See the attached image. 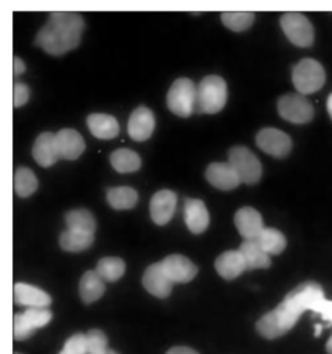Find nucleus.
<instances>
[{"mask_svg": "<svg viewBox=\"0 0 332 354\" xmlns=\"http://www.w3.org/2000/svg\"><path fill=\"white\" fill-rule=\"evenodd\" d=\"M84 29L83 17L71 11L51 12L36 35V46L53 55L65 54L79 46Z\"/></svg>", "mask_w": 332, "mask_h": 354, "instance_id": "nucleus-1", "label": "nucleus"}, {"mask_svg": "<svg viewBox=\"0 0 332 354\" xmlns=\"http://www.w3.org/2000/svg\"><path fill=\"white\" fill-rule=\"evenodd\" d=\"M304 311L297 299L289 292L274 310L264 314L256 322V329L266 339L279 337L295 326Z\"/></svg>", "mask_w": 332, "mask_h": 354, "instance_id": "nucleus-2", "label": "nucleus"}, {"mask_svg": "<svg viewBox=\"0 0 332 354\" xmlns=\"http://www.w3.org/2000/svg\"><path fill=\"white\" fill-rule=\"evenodd\" d=\"M227 101V83L221 76L209 75L198 86L196 104L203 113H217Z\"/></svg>", "mask_w": 332, "mask_h": 354, "instance_id": "nucleus-3", "label": "nucleus"}, {"mask_svg": "<svg viewBox=\"0 0 332 354\" xmlns=\"http://www.w3.org/2000/svg\"><path fill=\"white\" fill-rule=\"evenodd\" d=\"M292 83L300 94H313L324 86L325 69L318 61L303 58L292 69Z\"/></svg>", "mask_w": 332, "mask_h": 354, "instance_id": "nucleus-4", "label": "nucleus"}, {"mask_svg": "<svg viewBox=\"0 0 332 354\" xmlns=\"http://www.w3.org/2000/svg\"><path fill=\"white\" fill-rule=\"evenodd\" d=\"M198 87L194 82L187 77H178L173 82L167 91L166 102L169 109L181 118H187L192 113L194 105L196 102Z\"/></svg>", "mask_w": 332, "mask_h": 354, "instance_id": "nucleus-5", "label": "nucleus"}, {"mask_svg": "<svg viewBox=\"0 0 332 354\" xmlns=\"http://www.w3.org/2000/svg\"><path fill=\"white\" fill-rule=\"evenodd\" d=\"M288 40L296 47H310L314 43V28L310 19L300 12H286L279 18Z\"/></svg>", "mask_w": 332, "mask_h": 354, "instance_id": "nucleus-6", "label": "nucleus"}, {"mask_svg": "<svg viewBox=\"0 0 332 354\" xmlns=\"http://www.w3.org/2000/svg\"><path fill=\"white\" fill-rule=\"evenodd\" d=\"M228 162L238 173L242 183L253 185L261 177V163L259 158L246 147H232L228 152Z\"/></svg>", "mask_w": 332, "mask_h": 354, "instance_id": "nucleus-7", "label": "nucleus"}, {"mask_svg": "<svg viewBox=\"0 0 332 354\" xmlns=\"http://www.w3.org/2000/svg\"><path fill=\"white\" fill-rule=\"evenodd\" d=\"M277 108L282 119L296 124L307 123L314 116V108L311 102L300 93L282 95L277 102Z\"/></svg>", "mask_w": 332, "mask_h": 354, "instance_id": "nucleus-8", "label": "nucleus"}, {"mask_svg": "<svg viewBox=\"0 0 332 354\" xmlns=\"http://www.w3.org/2000/svg\"><path fill=\"white\" fill-rule=\"evenodd\" d=\"M53 314L47 307H29L24 313H17L14 315V339L25 340L36 329L47 325Z\"/></svg>", "mask_w": 332, "mask_h": 354, "instance_id": "nucleus-9", "label": "nucleus"}, {"mask_svg": "<svg viewBox=\"0 0 332 354\" xmlns=\"http://www.w3.org/2000/svg\"><path fill=\"white\" fill-rule=\"evenodd\" d=\"M256 144L263 152L274 158H284L292 149L290 137L282 130L274 127L261 129L256 136Z\"/></svg>", "mask_w": 332, "mask_h": 354, "instance_id": "nucleus-10", "label": "nucleus"}, {"mask_svg": "<svg viewBox=\"0 0 332 354\" xmlns=\"http://www.w3.org/2000/svg\"><path fill=\"white\" fill-rule=\"evenodd\" d=\"M160 264L173 283L190 282L198 272L196 266L183 254H170Z\"/></svg>", "mask_w": 332, "mask_h": 354, "instance_id": "nucleus-11", "label": "nucleus"}, {"mask_svg": "<svg viewBox=\"0 0 332 354\" xmlns=\"http://www.w3.org/2000/svg\"><path fill=\"white\" fill-rule=\"evenodd\" d=\"M177 196L170 189H160L152 195L149 202V214L155 224H166L174 214Z\"/></svg>", "mask_w": 332, "mask_h": 354, "instance_id": "nucleus-12", "label": "nucleus"}, {"mask_svg": "<svg viewBox=\"0 0 332 354\" xmlns=\"http://www.w3.org/2000/svg\"><path fill=\"white\" fill-rule=\"evenodd\" d=\"M206 180L216 188L223 191H230L237 188L242 181L235 171V169L230 165V162H214L210 163L206 169Z\"/></svg>", "mask_w": 332, "mask_h": 354, "instance_id": "nucleus-13", "label": "nucleus"}, {"mask_svg": "<svg viewBox=\"0 0 332 354\" xmlns=\"http://www.w3.org/2000/svg\"><path fill=\"white\" fill-rule=\"evenodd\" d=\"M155 129V116L147 106L136 108L127 122V133L134 141H145Z\"/></svg>", "mask_w": 332, "mask_h": 354, "instance_id": "nucleus-14", "label": "nucleus"}, {"mask_svg": "<svg viewBox=\"0 0 332 354\" xmlns=\"http://www.w3.org/2000/svg\"><path fill=\"white\" fill-rule=\"evenodd\" d=\"M142 285L152 296L163 299L170 295L173 282L167 277V274L165 272V270L159 261V263L151 264L145 270V272L142 275Z\"/></svg>", "mask_w": 332, "mask_h": 354, "instance_id": "nucleus-15", "label": "nucleus"}, {"mask_svg": "<svg viewBox=\"0 0 332 354\" xmlns=\"http://www.w3.org/2000/svg\"><path fill=\"white\" fill-rule=\"evenodd\" d=\"M234 223L243 239H256L264 228L261 214L250 206L241 207L234 216Z\"/></svg>", "mask_w": 332, "mask_h": 354, "instance_id": "nucleus-16", "label": "nucleus"}, {"mask_svg": "<svg viewBox=\"0 0 332 354\" xmlns=\"http://www.w3.org/2000/svg\"><path fill=\"white\" fill-rule=\"evenodd\" d=\"M55 142L59 158L68 160L79 158L86 148L82 134L73 129H61L55 134Z\"/></svg>", "mask_w": 332, "mask_h": 354, "instance_id": "nucleus-17", "label": "nucleus"}, {"mask_svg": "<svg viewBox=\"0 0 332 354\" xmlns=\"http://www.w3.org/2000/svg\"><path fill=\"white\" fill-rule=\"evenodd\" d=\"M14 300L18 306L22 307H48L51 304V297L48 293L42 290L37 286L17 282L14 285Z\"/></svg>", "mask_w": 332, "mask_h": 354, "instance_id": "nucleus-18", "label": "nucleus"}, {"mask_svg": "<svg viewBox=\"0 0 332 354\" xmlns=\"http://www.w3.org/2000/svg\"><path fill=\"white\" fill-rule=\"evenodd\" d=\"M32 155L40 166L43 167L53 166L59 159V153L55 142V134L50 131L39 134L37 138L35 140Z\"/></svg>", "mask_w": 332, "mask_h": 354, "instance_id": "nucleus-19", "label": "nucleus"}, {"mask_svg": "<svg viewBox=\"0 0 332 354\" xmlns=\"http://www.w3.org/2000/svg\"><path fill=\"white\" fill-rule=\"evenodd\" d=\"M216 271L224 279H234L241 275L246 268V261L242 253L238 250H227L221 253L214 261Z\"/></svg>", "mask_w": 332, "mask_h": 354, "instance_id": "nucleus-20", "label": "nucleus"}, {"mask_svg": "<svg viewBox=\"0 0 332 354\" xmlns=\"http://www.w3.org/2000/svg\"><path fill=\"white\" fill-rule=\"evenodd\" d=\"M184 218L188 230L192 234H201L209 225V212L201 199L185 201Z\"/></svg>", "mask_w": 332, "mask_h": 354, "instance_id": "nucleus-21", "label": "nucleus"}, {"mask_svg": "<svg viewBox=\"0 0 332 354\" xmlns=\"http://www.w3.org/2000/svg\"><path fill=\"white\" fill-rule=\"evenodd\" d=\"M87 127L90 133L101 140H109L118 136L119 123L108 113H91L87 116Z\"/></svg>", "mask_w": 332, "mask_h": 354, "instance_id": "nucleus-22", "label": "nucleus"}, {"mask_svg": "<svg viewBox=\"0 0 332 354\" xmlns=\"http://www.w3.org/2000/svg\"><path fill=\"white\" fill-rule=\"evenodd\" d=\"M104 279L98 275V272L94 271H86L79 282V293L80 297L84 303L90 304L95 300H98L105 290V285H104Z\"/></svg>", "mask_w": 332, "mask_h": 354, "instance_id": "nucleus-23", "label": "nucleus"}, {"mask_svg": "<svg viewBox=\"0 0 332 354\" xmlns=\"http://www.w3.org/2000/svg\"><path fill=\"white\" fill-rule=\"evenodd\" d=\"M239 252L242 253L248 268H267L270 267V254L260 246L257 239H245L241 246Z\"/></svg>", "mask_w": 332, "mask_h": 354, "instance_id": "nucleus-24", "label": "nucleus"}, {"mask_svg": "<svg viewBox=\"0 0 332 354\" xmlns=\"http://www.w3.org/2000/svg\"><path fill=\"white\" fill-rule=\"evenodd\" d=\"M112 167L119 173H131L140 169L141 159L137 152L127 149V148H119L113 151L109 156Z\"/></svg>", "mask_w": 332, "mask_h": 354, "instance_id": "nucleus-25", "label": "nucleus"}, {"mask_svg": "<svg viewBox=\"0 0 332 354\" xmlns=\"http://www.w3.org/2000/svg\"><path fill=\"white\" fill-rule=\"evenodd\" d=\"M94 241L93 234L76 230H65L59 236V245L66 252H82L87 249Z\"/></svg>", "mask_w": 332, "mask_h": 354, "instance_id": "nucleus-26", "label": "nucleus"}, {"mask_svg": "<svg viewBox=\"0 0 332 354\" xmlns=\"http://www.w3.org/2000/svg\"><path fill=\"white\" fill-rule=\"evenodd\" d=\"M107 201L113 209L124 210L136 206L138 201V195H137V191L133 189L131 187H115L108 189Z\"/></svg>", "mask_w": 332, "mask_h": 354, "instance_id": "nucleus-27", "label": "nucleus"}, {"mask_svg": "<svg viewBox=\"0 0 332 354\" xmlns=\"http://www.w3.org/2000/svg\"><path fill=\"white\" fill-rule=\"evenodd\" d=\"M65 223L68 228L94 234L95 231V218L86 209H75L65 214Z\"/></svg>", "mask_w": 332, "mask_h": 354, "instance_id": "nucleus-28", "label": "nucleus"}, {"mask_svg": "<svg viewBox=\"0 0 332 354\" xmlns=\"http://www.w3.org/2000/svg\"><path fill=\"white\" fill-rule=\"evenodd\" d=\"M126 270V264L120 257H102L95 266V271L105 282L118 281Z\"/></svg>", "mask_w": 332, "mask_h": 354, "instance_id": "nucleus-29", "label": "nucleus"}, {"mask_svg": "<svg viewBox=\"0 0 332 354\" xmlns=\"http://www.w3.org/2000/svg\"><path fill=\"white\" fill-rule=\"evenodd\" d=\"M256 239L268 254H279L286 246V239L284 234L270 227H264Z\"/></svg>", "mask_w": 332, "mask_h": 354, "instance_id": "nucleus-30", "label": "nucleus"}, {"mask_svg": "<svg viewBox=\"0 0 332 354\" xmlns=\"http://www.w3.org/2000/svg\"><path fill=\"white\" fill-rule=\"evenodd\" d=\"M37 188V178L29 167H18L14 176V189L21 198L32 195Z\"/></svg>", "mask_w": 332, "mask_h": 354, "instance_id": "nucleus-31", "label": "nucleus"}, {"mask_svg": "<svg viewBox=\"0 0 332 354\" xmlns=\"http://www.w3.org/2000/svg\"><path fill=\"white\" fill-rule=\"evenodd\" d=\"M221 22L234 32H242L250 28L255 14L250 11H225L221 14Z\"/></svg>", "mask_w": 332, "mask_h": 354, "instance_id": "nucleus-32", "label": "nucleus"}, {"mask_svg": "<svg viewBox=\"0 0 332 354\" xmlns=\"http://www.w3.org/2000/svg\"><path fill=\"white\" fill-rule=\"evenodd\" d=\"M89 354H104L108 348V337L100 329H91L86 333Z\"/></svg>", "mask_w": 332, "mask_h": 354, "instance_id": "nucleus-33", "label": "nucleus"}, {"mask_svg": "<svg viewBox=\"0 0 332 354\" xmlns=\"http://www.w3.org/2000/svg\"><path fill=\"white\" fill-rule=\"evenodd\" d=\"M58 354H89L86 335H83V333L72 335L65 342L62 350Z\"/></svg>", "mask_w": 332, "mask_h": 354, "instance_id": "nucleus-34", "label": "nucleus"}, {"mask_svg": "<svg viewBox=\"0 0 332 354\" xmlns=\"http://www.w3.org/2000/svg\"><path fill=\"white\" fill-rule=\"evenodd\" d=\"M29 100V88L24 83L14 84V106L19 108Z\"/></svg>", "mask_w": 332, "mask_h": 354, "instance_id": "nucleus-35", "label": "nucleus"}, {"mask_svg": "<svg viewBox=\"0 0 332 354\" xmlns=\"http://www.w3.org/2000/svg\"><path fill=\"white\" fill-rule=\"evenodd\" d=\"M166 354H198L194 348L185 347V346H177V347H172L170 350H167Z\"/></svg>", "mask_w": 332, "mask_h": 354, "instance_id": "nucleus-36", "label": "nucleus"}, {"mask_svg": "<svg viewBox=\"0 0 332 354\" xmlns=\"http://www.w3.org/2000/svg\"><path fill=\"white\" fill-rule=\"evenodd\" d=\"M25 72V62L19 57H14V75L18 76Z\"/></svg>", "mask_w": 332, "mask_h": 354, "instance_id": "nucleus-37", "label": "nucleus"}, {"mask_svg": "<svg viewBox=\"0 0 332 354\" xmlns=\"http://www.w3.org/2000/svg\"><path fill=\"white\" fill-rule=\"evenodd\" d=\"M326 109H328V113L332 119V93L328 95V100H326Z\"/></svg>", "mask_w": 332, "mask_h": 354, "instance_id": "nucleus-38", "label": "nucleus"}, {"mask_svg": "<svg viewBox=\"0 0 332 354\" xmlns=\"http://www.w3.org/2000/svg\"><path fill=\"white\" fill-rule=\"evenodd\" d=\"M325 347H326V351H328L329 354H332V335H331V337L328 339V342H326Z\"/></svg>", "mask_w": 332, "mask_h": 354, "instance_id": "nucleus-39", "label": "nucleus"}, {"mask_svg": "<svg viewBox=\"0 0 332 354\" xmlns=\"http://www.w3.org/2000/svg\"><path fill=\"white\" fill-rule=\"evenodd\" d=\"M322 330V325L321 324H315V330H314V336H320Z\"/></svg>", "mask_w": 332, "mask_h": 354, "instance_id": "nucleus-40", "label": "nucleus"}, {"mask_svg": "<svg viewBox=\"0 0 332 354\" xmlns=\"http://www.w3.org/2000/svg\"><path fill=\"white\" fill-rule=\"evenodd\" d=\"M104 354H118L115 350H111V348H107V351Z\"/></svg>", "mask_w": 332, "mask_h": 354, "instance_id": "nucleus-41", "label": "nucleus"}, {"mask_svg": "<svg viewBox=\"0 0 332 354\" xmlns=\"http://www.w3.org/2000/svg\"><path fill=\"white\" fill-rule=\"evenodd\" d=\"M15 354H21V353H15Z\"/></svg>", "mask_w": 332, "mask_h": 354, "instance_id": "nucleus-42", "label": "nucleus"}]
</instances>
